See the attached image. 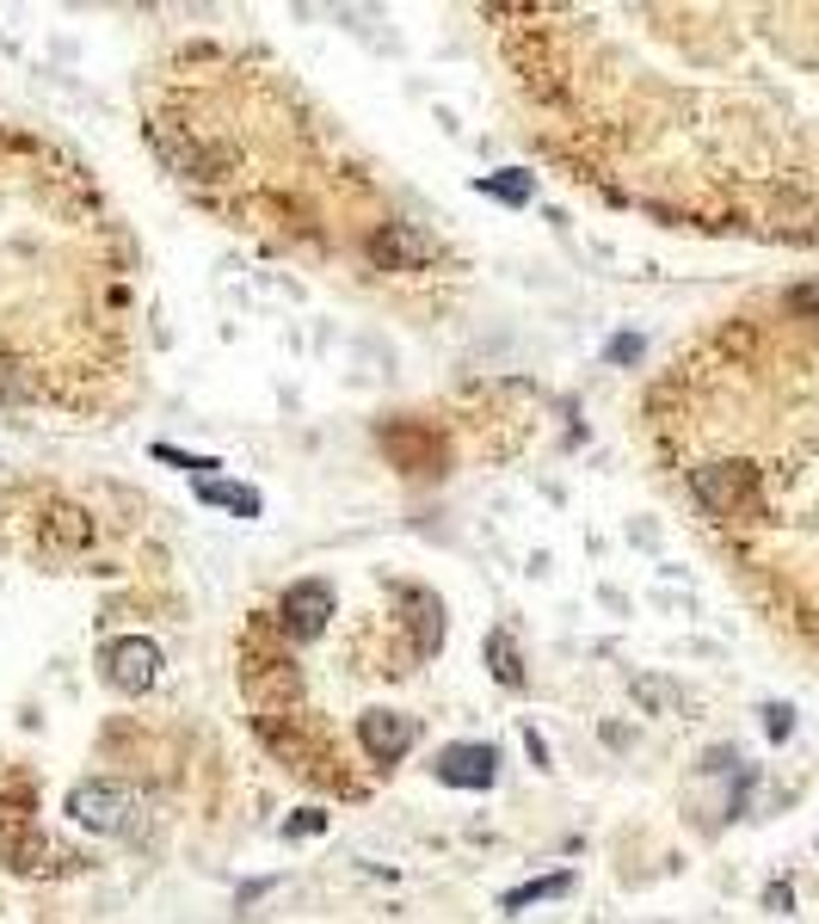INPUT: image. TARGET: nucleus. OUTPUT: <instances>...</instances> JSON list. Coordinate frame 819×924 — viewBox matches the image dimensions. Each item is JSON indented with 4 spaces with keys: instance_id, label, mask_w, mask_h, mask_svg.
Segmentation results:
<instances>
[{
    "instance_id": "obj_8",
    "label": "nucleus",
    "mask_w": 819,
    "mask_h": 924,
    "mask_svg": "<svg viewBox=\"0 0 819 924\" xmlns=\"http://www.w3.org/2000/svg\"><path fill=\"white\" fill-rule=\"evenodd\" d=\"M155 148H161V155H167V160H173V167H179V172H186V179H217V167H222V160L210 155V148H203V142H186V136H173L167 124H155Z\"/></svg>"
},
{
    "instance_id": "obj_11",
    "label": "nucleus",
    "mask_w": 819,
    "mask_h": 924,
    "mask_svg": "<svg viewBox=\"0 0 819 924\" xmlns=\"http://www.w3.org/2000/svg\"><path fill=\"white\" fill-rule=\"evenodd\" d=\"M567 888H573V876H542V881H524V888H511L499 906H506V912H524V906H536V900H561Z\"/></svg>"
},
{
    "instance_id": "obj_15",
    "label": "nucleus",
    "mask_w": 819,
    "mask_h": 924,
    "mask_svg": "<svg viewBox=\"0 0 819 924\" xmlns=\"http://www.w3.org/2000/svg\"><path fill=\"white\" fill-rule=\"evenodd\" d=\"M155 456H161V463H173V469H186V475H217L222 469L217 456H186V450H173V444H155Z\"/></svg>"
},
{
    "instance_id": "obj_1",
    "label": "nucleus",
    "mask_w": 819,
    "mask_h": 924,
    "mask_svg": "<svg viewBox=\"0 0 819 924\" xmlns=\"http://www.w3.org/2000/svg\"><path fill=\"white\" fill-rule=\"evenodd\" d=\"M68 814H75V826L99 832V838H124V832H136V814H142V795L124 783H75V795H68Z\"/></svg>"
},
{
    "instance_id": "obj_13",
    "label": "nucleus",
    "mask_w": 819,
    "mask_h": 924,
    "mask_svg": "<svg viewBox=\"0 0 819 924\" xmlns=\"http://www.w3.org/2000/svg\"><path fill=\"white\" fill-rule=\"evenodd\" d=\"M634 703L653 709V715H678V684H665V678H634Z\"/></svg>"
},
{
    "instance_id": "obj_4",
    "label": "nucleus",
    "mask_w": 819,
    "mask_h": 924,
    "mask_svg": "<svg viewBox=\"0 0 819 924\" xmlns=\"http://www.w3.org/2000/svg\"><path fill=\"white\" fill-rule=\"evenodd\" d=\"M278 623L290 642H314L327 623H333V586L327 580H296L278 604Z\"/></svg>"
},
{
    "instance_id": "obj_10",
    "label": "nucleus",
    "mask_w": 819,
    "mask_h": 924,
    "mask_svg": "<svg viewBox=\"0 0 819 924\" xmlns=\"http://www.w3.org/2000/svg\"><path fill=\"white\" fill-rule=\"evenodd\" d=\"M487 666H494V678H499L506 690H524V659H518V647H511L506 628H494V635H487Z\"/></svg>"
},
{
    "instance_id": "obj_3",
    "label": "nucleus",
    "mask_w": 819,
    "mask_h": 924,
    "mask_svg": "<svg viewBox=\"0 0 819 924\" xmlns=\"http://www.w3.org/2000/svg\"><path fill=\"white\" fill-rule=\"evenodd\" d=\"M357 746H364L376 765H401V758L419 746V721L401 715V709H364V715H357Z\"/></svg>"
},
{
    "instance_id": "obj_18",
    "label": "nucleus",
    "mask_w": 819,
    "mask_h": 924,
    "mask_svg": "<svg viewBox=\"0 0 819 924\" xmlns=\"http://www.w3.org/2000/svg\"><path fill=\"white\" fill-rule=\"evenodd\" d=\"M610 358H617V364L641 358V339H634V333H622V339H610Z\"/></svg>"
},
{
    "instance_id": "obj_19",
    "label": "nucleus",
    "mask_w": 819,
    "mask_h": 924,
    "mask_svg": "<svg viewBox=\"0 0 819 924\" xmlns=\"http://www.w3.org/2000/svg\"><path fill=\"white\" fill-rule=\"evenodd\" d=\"M524 746H530V758H536V765H549V746H542L536 727H524Z\"/></svg>"
},
{
    "instance_id": "obj_14",
    "label": "nucleus",
    "mask_w": 819,
    "mask_h": 924,
    "mask_svg": "<svg viewBox=\"0 0 819 924\" xmlns=\"http://www.w3.org/2000/svg\"><path fill=\"white\" fill-rule=\"evenodd\" d=\"M37 389V377L25 370V364H13V358H0V401H25V394Z\"/></svg>"
},
{
    "instance_id": "obj_21",
    "label": "nucleus",
    "mask_w": 819,
    "mask_h": 924,
    "mask_svg": "<svg viewBox=\"0 0 819 924\" xmlns=\"http://www.w3.org/2000/svg\"><path fill=\"white\" fill-rule=\"evenodd\" d=\"M788 302H795V309H814V314H819V290H795Z\"/></svg>"
},
{
    "instance_id": "obj_2",
    "label": "nucleus",
    "mask_w": 819,
    "mask_h": 924,
    "mask_svg": "<svg viewBox=\"0 0 819 924\" xmlns=\"http://www.w3.org/2000/svg\"><path fill=\"white\" fill-rule=\"evenodd\" d=\"M99 672H106L111 690H124V697H142V690L161 678V647L148 635H124V642H106L99 654Z\"/></svg>"
},
{
    "instance_id": "obj_20",
    "label": "nucleus",
    "mask_w": 819,
    "mask_h": 924,
    "mask_svg": "<svg viewBox=\"0 0 819 924\" xmlns=\"http://www.w3.org/2000/svg\"><path fill=\"white\" fill-rule=\"evenodd\" d=\"M321 826H327L321 814H296V820H290V832H321Z\"/></svg>"
},
{
    "instance_id": "obj_17",
    "label": "nucleus",
    "mask_w": 819,
    "mask_h": 924,
    "mask_svg": "<svg viewBox=\"0 0 819 924\" xmlns=\"http://www.w3.org/2000/svg\"><path fill=\"white\" fill-rule=\"evenodd\" d=\"M764 734H771V739H788V734H795V715H788L783 703H771V709H764Z\"/></svg>"
},
{
    "instance_id": "obj_6",
    "label": "nucleus",
    "mask_w": 819,
    "mask_h": 924,
    "mask_svg": "<svg viewBox=\"0 0 819 924\" xmlns=\"http://www.w3.org/2000/svg\"><path fill=\"white\" fill-rule=\"evenodd\" d=\"M432 770H438V783H450V789H494L499 753L480 746V739H463V746H444Z\"/></svg>"
},
{
    "instance_id": "obj_9",
    "label": "nucleus",
    "mask_w": 819,
    "mask_h": 924,
    "mask_svg": "<svg viewBox=\"0 0 819 924\" xmlns=\"http://www.w3.org/2000/svg\"><path fill=\"white\" fill-rule=\"evenodd\" d=\"M198 500H203V505H229L234 517H259V512H265L259 493H253V487H234V481H203Z\"/></svg>"
},
{
    "instance_id": "obj_5",
    "label": "nucleus",
    "mask_w": 819,
    "mask_h": 924,
    "mask_svg": "<svg viewBox=\"0 0 819 924\" xmlns=\"http://www.w3.org/2000/svg\"><path fill=\"white\" fill-rule=\"evenodd\" d=\"M752 481H757V475L745 469V463H709V469L690 475L696 500L709 505V512H721V517H733L745 500H752Z\"/></svg>"
},
{
    "instance_id": "obj_7",
    "label": "nucleus",
    "mask_w": 819,
    "mask_h": 924,
    "mask_svg": "<svg viewBox=\"0 0 819 924\" xmlns=\"http://www.w3.org/2000/svg\"><path fill=\"white\" fill-rule=\"evenodd\" d=\"M370 259L383 271H419L438 259V241L419 235V229H407V222H388V229H376L370 235Z\"/></svg>"
},
{
    "instance_id": "obj_12",
    "label": "nucleus",
    "mask_w": 819,
    "mask_h": 924,
    "mask_svg": "<svg viewBox=\"0 0 819 924\" xmlns=\"http://www.w3.org/2000/svg\"><path fill=\"white\" fill-rule=\"evenodd\" d=\"M480 191H487V198H499V204H530V172H518V167L487 172V179H480Z\"/></svg>"
},
{
    "instance_id": "obj_16",
    "label": "nucleus",
    "mask_w": 819,
    "mask_h": 924,
    "mask_svg": "<svg viewBox=\"0 0 819 924\" xmlns=\"http://www.w3.org/2000/svg\"><path fill=\"white\" fill-rule=\"evenodd\" d=\"M49 531H56V543H87V536H93V524H87V517H80L75 505H63V512H56V524H49Z\"/></svg>"
}]
</instances>
